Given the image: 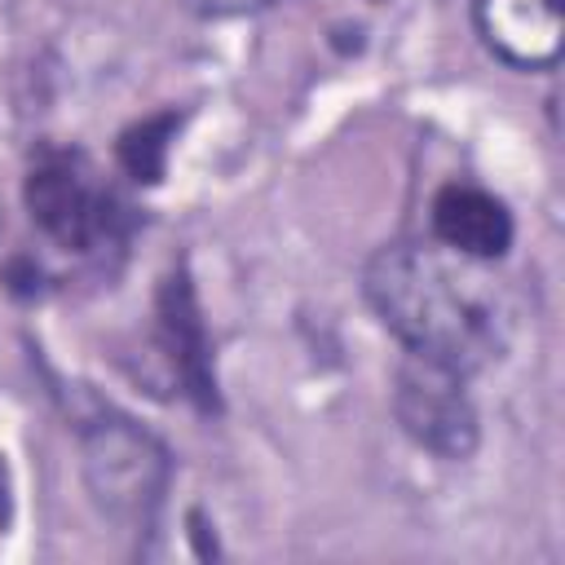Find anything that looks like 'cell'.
I'll return each instance as SVG.
<instances>
[{
    "instance_id": "1",
    "label": "cell",
    "mask_w": 565,
    "mask_h": 565,
    "mask_svg": "<svg viewBox=\"0 0 565 565\" xmlns=\"http://www.w3.org/2000/svg\"><path fill=\"white\" fill-rule=\"evenodd\" d=\"M362 291L375 318L415 353L459 375L503 358L508 309L468 256L419 243H388L366 260Z\"/></svg>"
},
{
    "instance_id": "2",
    "label": "cell",
    "mask_w": 565,
    "mask_h": 565,
    "mask_svg": "<svg viewBox=\"0 0 565 565\" xmlns=\"http://www.w3.org/2000/svg\"><path fill=\"white\" fill-rule=\"evenodd\" d=\"M31 221L66 252H102L124 243L132 207L93 168L84 150H44L22 185Z\"/></svg>"
},
{
    "instance_id": "3",
    "label": "cell",
    "mask_w": 565,
    "mask_h": 565,
    "mask_svg": "<svg viewBox=\"0 0 565 565\" xmlns=\"http://www.w3.org/2000/svg\"><path fill=\"white\" fill-rule=\"evenodd\" d=\"M84 477L93 499L115 521H150L168 486V450L124 415L93 419L84 428Z\"/></svg>"
},
{
    "instance_id": "4",
    "label": "cell",
    "mask_w": 565,
    "mask_h": 565,
    "mask_svg": "<svg viewBox=\"0 0 565 565\" xmlns=\"http://www.w3.org/2000/svg\"><path fill=\"white\" fill-rule=\"evenodd\" d=\"M393 415L424 450L441 459H468L477 450V411L463 393V375L428 358H411L397 371Z\"/></svg>"
},
{
    "instance_id": "5",
    "label": "cell",
    "mask_w": 565,
    "mask_h": 565,
    "mask_svg": "<svg viewBox=\"0 0 565 565\" xmlns=\"http://www.w3.org/2000/svg\"><path fill=\"white\" fill-rule=\"evenodd\" d=\"M154 327L190 402L199 411H216L221 397H216V375H212V340H207V322L199 313V296H194L185 265L163 274L159 296H154Z\"/></svg>"
},
{
    "instance_id": "6",
    "label": "cell",
    "mask_w": 565,
    "mask_h": 565,
    "mask_svg": "<svg viewBox=\"0 0 565 565\" xmlns=\"http://www.w3.org/2000/svg\"><path fill=\"white\" fill-rule=\"evenodd\" d=\"M477 31L490 53L521 71H547L561 57V0H472Z\"/></svg>"
},
{
    "instance_id": "7",
    "label": "cell",
    "mask_w": 565,
    "mask_h": 565,
    "mask_svg": "<svg viewBox=\"0 0 565 565\" xmlns=\"http://www.w3.org/2000/svg\"><path fill=\"white\" fill-rule=\"evenodd\" d=\"M433 234L468 260H499L512 247V212L490 190L450 181L433 199Z\"/></svg>"
},
{
    "instance_id": "8",
    "label": "cell",
    "mask_w": 565,
    "mask_h": 565,
    "mask_svg": "<svg viewBox=\"0 0 565 565\" xmlns=\"http://www.w3.org/2000/svg\"><path fill=\"white\" fill-rule=\"evenodd\" d=\"M181 119H185V115H177V110H154V115H146V119H137V124H128V128L119 132L115 154H119V168H124L137 185H159V181H163V172H168V150H172L177 132H181Z\"/></svg>"
},
{
    "instance_id": "9",
    "label": "cell",
    "mask_w": 565,
    "mask_h": 565,
    "mask_svg": "<svg viewBox=\"0 0 565 565\" xmlns=\"http://www.w3.org/2000/svg\"><path fill=\"white\" fill-rule=\"evenodd\" d=\"M194 9L203 13H238V9H256V4H269V0H190Z\"/></svg>"
},
{
    "instance_id": "10",
    "label": "cell",
    "mask_w": 565,
    "mask_h": 565,
    "mask_svg": "<svg viewBox=\"0 0 565 565\" xmlns=\"http://www.w3.org/2000/svg\"><path fill=\"white\" fill-rule=\"evenodd\" d=\"M9 516H13V481H9V463L0 455V525H9Z\"/></svg>"
}]
</instances>
